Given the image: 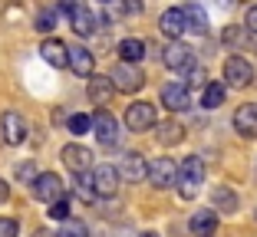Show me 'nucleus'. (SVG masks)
<instances>
[{"label": "nucleus", "mask_w": 257, "mask_h": 237, "mask_svg": "<svg viewBox=\"0 0 257 237\" xmlns=\"http://www.w3.org/2000/svg\"><path fill=\"white\" fill-rule=\"evenodd\" d=\"M159 30L165 33L168 40H178L185 33V14H182V7H172V10H165V14L159 17Z\"/></svg>", "instance_id": "nucleus-21"}, {"label": "nucleus", "mask_w": 257, "mask_h": 237, "mask_svg": "<svg viewBox=\"0 0 257 237\" xmlns=\"http://www.w3.org/2000/svg\"><path fill=\"white\" fill-rule=\"evenodd\" d=\"M201 184H204V161L198 155L182 158V165L175 168V188H178V194L185 201H195L198 191H201Z\"/></svg>", "instance_id": "nucleus-1"}, {"label": "nucleus", "mask_w": 257, "mask_h": 237, "mask_svg": "<svg viewBox=\"0 0 257 237\" xmlns=\"http://www.w3.org/2000/svg\"><path fill=\"white\" fill-rule=\"evenodd\" d=\"M254 66H250V60H244V56H227L224 60V86L227 89H244V86L254 83Z\"/></svg>", "instance_id": "nucleus-3"}, {"label": "nucleus", "mask_w": 257, "mask_h": 237, "mask_svg": "<svg viewBox=\"0 0 257 237\" xmlns=\"http://www.w3.org/2000/svg\"><path fill=\"white\" fill-rule=\"evenodd\" d=\"M224 96H227V86L221 83V79H214V83H204L201 106H204V109H218V106H224Z\"/></svg>", "instance_id": "nucleus-25"}, {"label": "nucleus", "mask_w": 257, "mask_h": 237, "mask_svg": "<svg viewBox=\"0 0 257 237\" xmlns=\"http://www.w3.org/2000/svg\"><path fill=\"white\" fill-rule=\"evenodd\" d=\"M175 165L172 158H152L149 161V171H145V178H149L152 188H159V191H165V188H175Z\"/></svg>", "instance_id": "nucleus-10"}, {"label": "nucleus", "mask_w": 257, "mask_h": 237, "mask_svg": "<svg viewBox=\"0 0 257 237\" xmlns=\"http://www.w3.org/2000/svg\"><path fill=\"white\" fill-rule=\"evenodd\" d=\"M0 135L7 145H23L27 142V119L20 112H4L0 115Z\"/></svg>", "instance_id": "nucleus-12"}, {"label": "nucleus", "mask_w": 257, "mask_h": 237, "mask_svg": "<svg viewBox=\"0 0 257 237\" xmlns=\"http://www.w3.org/2000/svg\"><path fill=\"white\" fill-rule=\"evenodd\" d=\"M60 158H63V165H66L73 175H89V171H92V152L86 145H79V142L63 145Z\"/></svg>", "instance_id": "nucleus-8"}, {"label": "nucleus", "mask_w": 257, "mask_h": 237, "mask_svg": "<svg viewBox=\"0 0 257 237\" xmlns=\"http://www.w3.org/2000/svg\"><path fill=\"white\" fill-rule=\"evenodd\" d=\"M53 237H89V227H86V221H76V217H69V221L60 224V230H56Z\"/></svg>", "instance_id": "nucleus-27"}, {"label": "nucleus", "mask_w": 257, "mask_h": 237, "mask_svg": "<svg viewBox=\"0 0 257 237\" xmlns=\"http://www.w3.org/2000/svg\"><path fill=\"white\" fill-rule=\"evenodd\" d=\"M89 181H92L96 198H115L122 178H119V171H115V165H96V168L89 171Z\"/></svg>", "instance_id": "nucleus-5"}, {"label": "nucleus", "mask_w": 257, "mask_h": 237, "mask_svg": "<svg viewBox=\"0 0 257 237\" xmlns=\"http://www.w3.org/2000/svg\"><path fill=\"white\" fill-rule=\"evenodd\" d=\"M86 92H89V99L96 102V106H106V102L115 96V89H112V83H109V76H96V73L89 76V86H86Z\"/></svg>", "instance_id": "nucleus-22"}, {"label": "nucleus", "mask_w": 257, "mask_h": 237, "mask_svg": "<svg viewBox=\"0 0 257 237\" xmlns=\"http://www.w3.org/2000/svg\"><path fill=\"white\" fill-rule=\"evenodd\" d=\"M250 43H254V50H257V33H254V37H250Z\"/></svg>", "instance_id": "nucleus-40"}, {"label": "nucleus", "mask_w": 257, "mask_h": 237, "mask_svg": "<svg viewBox=\"0 0 257 237\" xmlns=\"http://www.w3.org/2000/svg\"><path fill=\"white\" fill-rule=\"evenodd\" d=\"M69 132H73V135H86V132H92V119L86 112L69 115Z\"/></svg>", "instance_id": "nucleus-29"}, {"label": "nucleus", "mask_w": 257, "mask_h": 237, "mask_svg": "<svg viewBox=\"0 0 257 237\" xmlns=\"http://www.w3.org/2000/svg\"><path fill=\"white\" fill-rule=\"evenodd\" d=\"M119 178L122 181H128V184H136V181H145V171H149V161H145V155H139V152H125L119 158Z\"/></svg>", "instance_id": "nucleus-11"}, {"label": "nucleus", "mask_w": 257, "mask_h": 237, "mask_svg": "<svg viewBox=\"0 0 257 237\" xmlns=\"http://www.w3.org/2000/svg\"><path fill=\"white\" fill-rule=\"evenodd\" d=\"M40 56H43L53 69H63L66 66V43L56 40V37H46L43 43H40Z\"/></svg>", "instance_id": "nucleus-20"}, {"label": "nucleus", "mask_w": 257, "mask_h": 237, "mask_svg": "<svg viewBox=\"0 0 257 237\" xmlns=\"http://www.w3.org/2000/svg\"><path fill=\"white\" fill-rule=\"evenodd\" d=\"M33 237H53V234H46V230H37V234H33Z\"/></svg>", "instance_id": "nucleus-39"}, {"label": "nucleus", "mask_w": 257, "mask_h": 237, "mask_svg": "<svg viewBox=\"0 0 257 237\" xmlns=\"http://www.w3.org/2000/svg\"><path fill=\"white\" fill-rule=\"evenodd\" d=\"M142 237H159V234H152V230H145V234H142Z\"/></svg>", "instance_id": "nucleus-41"}, {"label": "nucleus", "mask_w": 257, "mask_h": 237, "mask_svg": "<svg viewBox=\"0 0 257 237\" xmlns=\"http://www.w3.org/2000/svg\"><path fill=\"white\" fill-rule=\"evenodd\" d=\"M20 234V224L14 217H0V237H17Z\"/></svg>", "instance_id": "nucleus-32"}, {"label": "nucleus", "mask_w": 257, "mask_h": 237, "mask_svg": "<svg viewBox=\"0 0 257 237\" xmlns=\"http://www.w3.org/2000/svg\"><path fill=\"white\" fill-rule=\"evenodd\" d=\"M162 106H165L168 112H185V109L191 106V89L185 83L162 86Z\"/></svg>", "instance_id": "nucleus-13"}, {"label": "nucleus", "mask_w": 257, "mask_h": 237, "mask_svg": "<svg viewBox=\"0 0 257 237\" xmlns=\"http://www.w3.org/2000/svg\"><path fill=\"white\" fill-rule=\"evenodd\" d=\"M17 178L27 184H33V178H37V168H33V161H23V165H17Z\"/></svg>", "instance_id": "nucleus-31"}, {"label": "nucleus", "mask_w": 257, "mask_h": 237, "mask_svg": "<svg viewBox=\"0 0 257 237\" xmlns=\"http://www.w3.org/2000/svg\"><path fill=\"white\" fill-rule=\"evenodd\" d=\"M155 122H159V112L145 99H136L125 109V129L128 132H149V129H155Z\"/></svg>", "instance_id": "nucleus-4"}, {"label": "nucleus", "mask_w": 257, "mask_h": 237, "mask_svg": "<svg viewBox=\"0 0 257 237\" xmlns=\"http://www.w3.org/2000/svg\"><path fill=\"white\" fill-rule=\"evenodd\" d=\"M76 7H79V0H60L56 4V14H73Z\"/></svg>", "instance_id": "nucleus-35"}, {"label": "nucleus", "mask_w": 257, "mask_h": 237, "mask_svg": "<svg viewBox=\"0 0 257 237\" xmlns=\"http://www.w3.org/2000/svg\"><path fill=\"white\" fill-rule=\"evenodd\" d=\"M211 201H214V214H218V211H224V214H234L237 211V194L231 191V188H227V184H218V188H214L211 191Z\"/></svg>", "instance_id": "nucleus-24"}, {"label": "nucleus", "mask_w": 257, "mask_h": 237, "mask_svg": "<svg viewBox=\"0 0 257 237\" xmlns=\"http://www.w3.org/2000/svg\"><path fill=\"white\" fill-rule=\"evenodd\" d=\"M214 4H218L221 10H231V7H237V4H241V0H214Z\"/></svg>", "instance_id": "nucleus-38"}, {"label": "nucleus", "mask_w": 257, "mask_h": 237, "mask_svg": "<svg viewBox=\"0 0 257 237\" xmlns=\"http://www.w3.org/2000/svg\"><path fill=\"white\" fill-rule=\"evenodd\" d=\"M33 198L43 201V204H53V201L66 198V188H63L60 175H53V171H43V175L33 178Z\"/></svg>", "instance_id": "nucleus-7"}, {"label": "nucleus", "mask_w": 257, "mask_h": 237, "mask_svg": "<svg viewBox=\"0 0 257 237\" xmlns=\"http://www.w3.org/2000/svg\"><path fill=\"white\" fill-rule=\"evenodd\" d=\"M46 214L53 217V221H60V224H63V221H69V198H60V201H53Z\"/></svg>", "instance_id": "nucleus-30"}, {"label": "nucleus", "mask_w": 257, "mask_h": 237, "mask_svg": "<svg viewBox=\"0 0 257 237\" xmlns=\"http://www.w3.org/2000/svg\"><path fill=\"white\" fill-rule=\"evenodd\" d=\"M234 132L244 138H257V106L254 102H244L234 109Z\"/></svg>", "instance_id": "nucleus-15"}, {"label": "nucleus", "mask_w": 257, "mask_h": 237, "mask_svg": "<svg viewBox=\"0 0 257 237\" xmlns=\"http://www.w3.org/2000/svg\"><path fill=\"white\" fill-rule=\"evenodd\" d=\"M188 83H191V86H204V69H201V66H198V69L191 66V69H188ZM188 83H185V86H188Z\"/></svg>", "instance_id": "nucleus-34"}, {"label": "nucleus", "mask_w": 257, "mask_h": 237, "mask_svg": "<svg viewBox=\"0 0 257 237\" xmlns=\"http://www.w3.org/2000/svg\"><path fill=\"white\" fill-rule=\"evenodd\" d=\"M119 63H128V66H136V63H142L145 60V43L142 40H136V37H125L119 43Z\"/></svg>", "instance_id": "nucleus-23"}, {"label": "nucleus", "mask_w": 257, "mask_h": 237, "mask_svg": "<svg viewBox=\"0 0 257 237\" xmlns=\"http://www.w3.org/2000/svg\"><path fill=\"white\" fill-rule=\"evenodd\" d=\"M56 20H60L56 7H43V10L37 14V20H33V27H37L40 33H53V30H56Z\"/></svg>", "instance_id": "nucleus-26"}, {"label": "nucleus", "mask_w": 257, "mask_h": 237, "mask_svg": "<svg viewBox=\"0 0 257 237\" xmlns=\"http://www.w3.org/2000/svg\"><path fill=\"white\" fill-rule=\"evenodd\" d=\"M188 230L195 237H214L218 234V214H214L211 207H204V211H195L188 221Z\"/></svg>", "instance_id": "nucleus-17"}, {"label": "nucleus", "mask_w": 257, "mask_h": 237, "mask_svg": "<svg viewBox=\"0 0 257 237\" xmlns=\"http://www.w3.org/2000/svg\"><path fill=\"white\" fill-rule=\"evenodd\" d=\"M182 14H185V33H195V37H204V33H208V14H204V7L185 4Z\"/></svg>", "instance_id": "nucleus-19"}, {"label": "nucleus", "mask_w": 257, "mask_h": 237, "mask_svg": "<svg viewBox=\"0 0 257 237\" xmlns=\"http://www.w3.org/2000/svg\"><path fill=\"white\" fill-rule=\"evenodd\" d=\"M155 142H159L162 148H175L185 142V125L175 122V119H168V122H155Z\"/></svg>", "instance_id": "nucleus-16"}, {"label": "nucleus", "mask_w": 257, "mask_h": 237, "mask_svg": "<svg viewBox=\"0 0 257 237\" xmlns=\"http://www.w3.org/2000/svg\"><path fill=\"white\" fill-rule=\"evenodd\" d=\"M73 191H76V198H79V201H86V204H92V201H96V191H92V181H89V175H76Z\"/></svg>", "instance_id": "nucleus-28"}, {"label": "nucleus", "mask_w": 257, "mask_h": 237, "mask_svg": "<svg viewBox=\"0 0 257 237\" xmlns=\"http://www.w3.org/2000/svg\"><path fill=\"white\" fill-rule=\"evenodd\" d=\"M109 83H112L115 92H139L145 83L142 69L139 66H128V63H115L112 73H109Z\"/></svg>", "instance_id": "nucleus-6"}, {"label": "nucleus", "mask_w": 257, "mask_h": 237, "mask_svg": "<svg viewBox=\"0 0 257 237\" xmlns=\"http://www.w3.org/2000/svg\"><path fill=\"white\" fill-rule=\"evenodd\" d=\"M66 66L73 69L76 76H92V66H96V56L86 46H66Z\"/></svg>", "instance_id": "nucleus-14"}, {"label": "nucleus", "mask_w": 257, "mask_h": 237, "mask_svg": "<svg viewBox=\"0 0 257 237\" xmlns=\"http://www.w3.org/2000/svg\"><path fill=\"white\" fill-rule=\"evenodd\" d=\"M102 4H109V0H102Z\"/></svg>", "instance_id": "nucleus-42"}, {"label": "nucleus", "mask_w": 257, "mask_h": 237, "mask_svg": "<svg viewBox=\"0 0 257 237\" xmlns=\"http://www.w3.org/2000/svg\"><path fill=\"white\" fill-rule=\"evenodd\" d=\"M162 63H165L168 69H175V73H185V69H191V63H195V53H191V46L182 43V40H168L165 53H162Z\"/></svg>", "instance_id": "nucleus-9"}, {"label": "nucleus", "mask_w": 257, "mask_h": 237, "mask_svg": "<svg viewBox=\"0 0 257 237\" xmlns=\"http://www.w3.org/2000/svg\"><path fill=\"white\" fill-rule=\"evenodd\" d=\"M122 10H125V14H139V10H142V0H125Z\"/></svg>", "instance_id": "nucleus-36"}, {"label": "nucleus", "mask_w": 257, "mask_h": 237, "mask_svg": "<svg viewBox=\"0 0 257 237\" xmlns=\"http://www.w3.org/2000/svg\"><path fill=\"white\" fill-rule=\"evenodd\" d=\"M244 27L250 30V37L257 33V4H254V7H247V14H244Z\"/></svg>", "instance_id": "nucleus-33"}, {"label": "nucleus", "mask_w": 257, "mask_h": 237, "mask_svg": "<svg viewBox=\"0 0 257 237\" xmlns=\"http://www.w3.org/2000/svg\"><path fill=\"white\" fill-rule=\"evenodd\" d=\"M92 119V132H96V142L102 148H119L122 142V132H119V119H115L112 112H106V109H99L96 115H89Z\"/></svg>", "instance_id": "nucleus-2"}, {"label": "nucleus", "mask_w": 257, "mask_h": 237, "mask_svg": "<svg viewBox=\"0 0 257 237\" xmlns=\"http://www.w3.org/2000/svg\"><path fill=\"white\" fill-rule=\"evenodd\" d=\"M7 198H10V184L4 181V178H0V204H4V201H7Z\"/></svg>", "instance_id": "nucleus-37"}, {"label": "nucleus", "mask_w": 257, "mask_h": 237, "mask_svg": "<svg viewBox=\"0 0 257 237\" xmlns=\"http://www.w3.org/2000/svg\"><path fill=\"white\" fill-rule=\"evenodd\" d=\"M69 23H73L76 37H92V33L99 30V17L92 14L89 7H83V4H79V7L69 14Z\"/></svg>", "instance_id": "nucleus-18"}]
</instances>
